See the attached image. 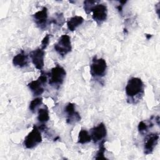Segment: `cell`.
I'll return each mask as SVG.
<instances>
[{
    "label": "cell",
    "mask_w": 160,
    "mask_h": 160,
    "mask_svg": "<svg viewBox=\"0 0 160 160\" xmlns=\"http://www.w3.org/2000/svg\"><path fill=\"white\" fill-rule=\"evenodd\" d=\"M49 119V111L46 106L40 108L38 111V120L41 122H46Z\"/></svg>",
    "instance_id": "cell-15"
},
{
    "label": "cell",
    "mask_w": 160,
    "mask_h": 160,
    "mask_svg": "<svg viewBox=\"0 0 160 160\" xmlns=\"http://www.w3.org/2000/svg\"><path fill=\"white\" fill-rule=\"evenodd\" d=\"M150 126H148V124L144 122L143 121H141L139 122L138 124V131L139 132L141 133V134H143L144 132H146L148 128H149Z\"/></svg>",
    "instance_id": "cell-21"
},
{
    "label": "cell",
    "mask_w": 160,
    "mask_h": 160,
    "mask_svg": "<svg viewBox=\"0 0 160 160\" xmlns=\"http://www.w3.org/2000/svg\"><path fill=\"white\" fill-rule=\"evenodd\" d=\"M151 36H152L151 34H146V38H147L148 39H150V38H151Z\"/></svg>",
    "instance_id": "cell-23"
},
{
    "label": "cell",
    "mask_w": 160,
    "mask_h": 160,
    "mask_svg": "<svg viewBox=\"0 0 160 160\" xmlns=\"http://www.w3.org/2000/svg\"><path fill=\"white\" fill-rule=\"evenodd\" d=\"M29 62L28 55L22 50L19 53L14 56L12 59V64L14 66L22 68L28 66Z\"/></svg>",
    "instance_id": "cell-13"
},
{
    "label": "cell",
    "mask_w": 160,
    "mask_h": 160,
    "mask_svg": "<svg viewBox=\"0 0 160 160\" xmlns=\"http://www.w3.org/2000/svg\"><path fill=\"white\" fill-rule=\"evenodd\" d=\"M65 22V19L64 18L62 13H57L55 14L54 17L52 19L51 22L54 23L55 25L61 27L63 25Z\"/></svg>",
    "instance_id": "cell-19"
},
{
    "label": "cell",
    "mask_w": 160,
    "mask_h": 160,
    "mask_svg": "<svg viewBox=\"0 0 160 160\" xmlns=\"http://www.w3.org/2000/svg\"><path fill=\"white\" fill-rule=\"evenodd\" d=\"M84 18L80 16H75L69 18L67 21L68 29L71 31H74L76 28L82 24Z\"/></svg>",
    "instance_id": "cell-14"
},
{
    "label": "cell",
    "mask_w": 160,
    "mask_h": 160,
    "mask_svg": "<svg viewBox=\"0 0 160 160\" xmlns=\"http://www.w3.org/2000/svg\"><path fill=\"white\" fill-rule=\"evenodd\" d=\"M42 142L40 129L36 125H34L32 131L25 137L23 145L27 149H32Z\"/></svg>",
    "instance_id": "cell-4"
},
{
    "label": "cell",
    "mask_w": 160,
    "mask_h": 160,
    "mask_svg": "<svg viewBox=\"0 0 160 160\" xmlns=\"http://www.w3.org/2000/svg\"><path fill=\"white\" fill-rule=\"evenodd\" d=\"M107 63L103 58H98L94 56L90 65V73L92 77L102 78L106 72Z\"/></svg>",
    "instance_id": "cell-3"
},
{
    "label": "cell",
    "mask_w": 160,
    "mask_h": 160,
    "mask_svg": "<svg viewBox=\"0 0 160 160\" xmlns=\"http://www.w3.org/2000/svg\"><path fill=\"white\" fill-rule=\"evenodd\" d=\"M99 1H84V9L87 14H89L92 9V8L98 3Z\"/></svg>",
    "instance_id": "cell-20"
},
{
    "label": "cell",
    "mask_w": 160,
    "mask_h": 160,
    "mask_svg": "<svg viewBox=\"0 0 160 160\" xmlns=\"http://www.w3.org/2000/svg\"><path fill=\"white\" fill-rule=\"evenodd\" d=\"M54 50L61 56L64 57L72 50L71 41L70 37L67 34L62 35L58 42L54 45Z\"/></svg>",
    "instance_id": "cell-6"
},
{
    "label": "cell",
    "mask_w": 160,
    "mask_h": 160,
    "mask_svg": "<svg viewBox=\"0 0 160 160\" xmlns=\"http://www.w3.org/2000/svg\"><path fill=\"white\" fill-rule=\"evenodd\" d=\"M64 112L66 114V122L69 124H74L81 121V116L75 109L74 104L69 102L65 107Z\"/></svg>",
    "instance_id": "cell-10"
},
{
    "label": "cell",
    "mask_w": 160,
    "mask_h": 160,
    "mask_svg": "<svg viewBox=\"0 0 160 160\" xmlns=\"http://www.w3.org/2000/svg\"><path fill=\"white\" fill-rule=\"evenodd\" d=\"M107 130L105 124L103 122L99 123L98 126H94L91 129V140L94 143H97L103 140L106 136Z\"/></svg>",
    "instance_id": "cell-9"
},
{
    "label": "cell",
    "mask_w": 160,
    "mask_h": 160,
    "mask_svg": "<svg viewBox=\"0 0 160 160\" xmlns=\"http://www.w3.org/2000/svg\"><path fill=\"white\" fill-rule=\"evenodd\" d=\"M42 104V98H36L32 100L29 104V110L32 112H36L37 108Z\"/></svg>",
    "instance_id": "cell-18"
},
{
    "label": "cell",
    "mask_w": 160,
    "mask_h": 160,
    "mask_svg": "<svg viewBox=\"0 0 160 160\" xmlns=\"http://www.w3.org/2000/svg\"><path fill=\"white\" fill-rule=\"evenodd\" d=\"M144 85L142 80L139 78H130L126 84L125 90L128 98H134L139 94H144Z\"/></svg>",
    "instance_id": "cell-1"
},
{
    "label": "cell",
    "mask_w": 160,
    "mask_h": 160,
    "mask_svg": "<svg viewBox=\"0 0 160 160\" xmlns=\"http://www.w3.org/2000/svg\"><path fill=\"white\" fill-rule=\"evenodd\" d=\"M159 135L158 132L149 134L146 139L144 146V153L145 154H151L158 142Z\"/></svg>",
    "instance_id": "cell-12"
},
{
    "label": "cell",
    "mask_w": 160,
    "mask_h": 160,
    "mask_svg": "<svg viewBox=\"0 0 160 160\" xmlns=\"http://www.w3.org/2000/svg\"><path fill=\"white\" fill-rule=\"evenodd\" d=\"M48 75L49 76V84L54 88H59L64 82L66 72L62 66L56 65L51 69V72L48 73Z\"/></svg>",
    "instance_id": "cell-2"
},
{
    "label": "cell",
    "mask_w": 160,
    "mask_h": 160,
    "mask_svg": "<svg viewBox=\"0 0 160 160\" xmlns=\"http://www.w3.org/2000/svg\"><path fill=\"white\" fill-rule=\"evenodd\" d=\"M44 55H45L44 50L40 48H37L36 49L30 52L29 56L31 59L32 62L35 66V68L38 70L41 71L44 67Z\"/></svg>",
    "instance_id": "cell-8"
},
{
    "label": "cell",
    "mask_w": 160,
    "mask_h": 160,
    "mask_svg": "<svg viewBox=\"0 0 160 160\" xmlns=\"http://www.w3.org/2000/svg\"><path fill=\"white\" fill-rule=\"evenodd\" d=\"M32 17L35 23L40 29L46 28L48 22V9L46 7H43L41 10L34 13Z\"/></svg>",
    "instance_id": "cell-11"
},
{
    "label": "cell",
    "mask_w": 160,
    "mask_h": 160,
    "mask_svg": "<svg viewBox=\"0 0 160 160\" xmlns=\"http://www.w3.org/2000/svg\"><path fill=\"white\" fill-rule=\"evenodd\" d=\"M92 18L98 25H101L106 20L108 16V8L104 4H97L92 9Z\"/></svg>",
    "instance_id": "cell-7"
},
{
    "label": "cell",
    "mask_w": 160,
    "mask_h": 160,
    "mask_svg": "<svg viewBox=\"0 0 160 160\" xmlns=\"http://www.w3.org/2000/svg\"><path fill=\"white\" fill-rule=\"evenodd\" d=\"M91 141V135L88 133V132L86 129H81L78 135V142L79 144H86L88 143Z\"/></svg>",
    "instance_id": "cell-16"
},
{
    "label": "cell",
    "mask_w": 160,
    "mask_h": 160,
    "mask_svg": "<svg viewBox=\"0 0 160 160\" xmlns=\"http://www.w3.org/2000/svg\"><path fill=\"white\" fill-rule=\"evenodd\" d=\"M104 142H105V140H102L100 142L99 149L96 152L94 159H107V158L104 156V152L106 151V148L104 146Z\"/></svg>",
    "instance_id": "cell-17"
},
{
    "label": "cell",
    "mask_w": 160,
    "mask_h": 160,
    "mask_svg": "<svg viewBox=\"0 0 160 160\" xmlns=\"http://www.w3.org/2000/svg\"><path fill=\"white\" fill-rule=\"evenodd\" d=\"M48 73L41 72V76L36 80L32 81L28 86L34 96L41 95L44 91V86L48 81Z\"/></svg>",
    "instance_id": "cell-5"
},
{
    "label": "cell",
    "mask_w": 160,
    "mask_h": 160,
    "mask_svg": "<svg viewBox=\"0 0 160 160\" xmlns=\"http://www.w3.org/2000/svg\"><path fill=\"white\" fill-rule=\"evenodd\" d=\"M51 38V34H48L45 36V37L42 39V40L41 41V48L42 49H45L47 46H48L49 43V39Z\"/></svg>",
    "instance_id": "cell-22"
}]
</instances>
